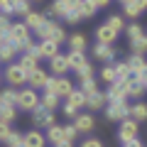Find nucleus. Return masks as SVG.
Here are the masks:
<instances>
[{"label": "nucleus", "instance_id": "f257e3e1", "mask_svg": "<svg viewBox=\"0 0 147 147\" xmlns=\"http://www.w3.org/2000/svg\"><path fill=\"white\" fill-rule=\"evenodd\" d=\"M37 37H39V42H57V44H64V39H69L66 32H64V25L59 20H47V25L42 30H37Z\"/></svg>", "mask_w": 147, "mask_h": 147}, {"label": "nucleus", "instance_id": "f03ea898", "mask_svg": "<svg viewBox=\"0 0 147 147\" xmlns=\"http://www.w3.org/2000/svg\"><path fill=\"white\" fill-rule=\"evenodd\" d=\"M32 37H30V27L25 25V20H20V22H12V27H10V32H7V42L10 44H15L17 47V52H25V44L30 42Z\"/></svg>", "mask_w": 147, "mask_h": 147}, {"label": "nucleus", "instance_id": "7ed1b4c3", "mask_svg": "<svg viewBox=\"0 0 147 147\" xmlns=\"http://www.w3.org/2000/svg\"><path fill=\"white\" fill-rule=\"evenodd\" d=\"M42 105V96L37 93L34 88H20V96H17V108L20 110H27V113H32L34 108H39Z\"/></svg>", "mask_w": 147, "mask_h": 147}, {"label": "nucleus", "instance_id": "20e7f679", "mask_svg": "<svg viewBox=\"0 0 147 147\" xmlns=\"http://www.w3.org/2000/svg\"><path fill=\"white\" fill-rule=\"evenodd\" d=\"M44 91L57 93L59 98H69V96L74 93V84L66 79V76H49V84H47V88H44Z\"/></svg>", "mask_w": 147, "mask_h": 147}, {"label": "nucleus", "instance_id": "39448f33", "mask_svg": "<svg viewBox=\"0 0 147 147\" xmlns=\"http://www.w3.org/2000/svg\"><path fill=\"white\" fill-rule=\"evenodd\" d=\"M27 79H30V74H27L20 64H10V66L5 69V81L10 84V88H20V86H25Z\"/></svg>", "mask_w": 147, "mask_h": 147}, {"label": "nucleus", "instance_id": "423d86ee", "mask_svg": "<svg viewBox=\"0 0 147 147\" xmlns=\"http://www.w3.org/2000/svg\"><path fill=\"white\" fill-rule=\"evenodd\" d=\"M105 118L110 123H123L125 118H130V103L123 100V103H108L105 105Z\"/></svg>", "mask_w": 147, "mask_h": 147}, {"label": "nucleus", "instance_id": "0eeeda50", "mask_svg": "<svg viewBox=\"0 0 147 147\" xmlns=\"http://www.w3.org/2000/svg\"><path fill=\"white\" fill-rule=\"evenodd\" d=\"M127 88H130V79L115 81L113 86H108V91H105L108 103H123V100H127Z\"/></svg>", "mask_w": 147, "mask_h": 147}, {"label": "nucleus", "instance_id": "6e6552de", "mask_svg": "<svg viewBox=\"0 0 147 147\" xmlns=\"http://www.w3.org/2000/svg\"><path fill=\"white\" fill-rule=\"evenodd\" d=\"M137 132H140V123H135L132 118H125V120L120 123V127H118V137H120L123 145L137 140Z\"/></svg>", "mask_w": 147, "mask_h": 147}, {"label": "nucleus", "instance_id": "1a4fd4ad", "mask_svg": "<svg viewBox=\"0 0 147 147\" xmlns=\"http://www.w3.org/2000/svg\"><path fill=\"white\" fill-rule=\"evenodd\" d=\"M32 123H34L37 127H47V130L52 125H57V123H54V113H52V110H47L44 105H39V108L32 110Z\"/></svg>", "mask_w": 147, "mask_h": 147}, {"label": "nucleus", "instance_id": "9d476101", "mask_svg": "<svg viewBox=\"0 0 147 147\" xmlns=\"http://www.w3.org/2000/svg\"><path fill=\"white\" fill-rule=\"evenodd\" d=\"M125 61H127V66H130V71H132V79H137V81H140L142 76L147 74V61H145V54H130V57H127Z\"/></svg>", "mask_w": 147, "mask_h": 147}, {"label": "nucleus", "instance_id": "9b49d317", "mask_svg": "<svg viewBox=\"0 0 147 147\" xmlns=\"http://www.w3.org/2000/svg\"><path fill=\"white\" fill-rule=\"evenodd\" d=\"M115 39H118V32L113 30L108 22H105V25H100L98 30H96V42H98V44H110V47H113V44H115Z\"/></svg>", "mask_w": 147, "mask_h": 147}, {"label": "nucleus", "instance_id": "f8f14e48", "mask_svg": "<svg viewBox=\"0 0 147 147\" xmlns=\"http://www.w3.org/2000/svg\"><path fill=\"white\" fill-rule=\"evenodd\" d=\"M93 57L98 59V61H103V64H113V61H115V47H110V44H98V42H96Z\"/></svg>", "mask_w": 147, "mask_h": 147}, {"label": "nucleus", "instance_id": "ddd939ff", "mask_svg": "<svg viewBox=\"0 0 147 147\" xmlns=\"http://www.w3.org/2000/svg\"><path fill=\"white\" fill-rule=\"evenodd\" d=\"M145 10H147V0H130V3H125V5H123V15L130 17V20L140 17Z\"/></svg>", "mask_w": 147, "mask_h": 147}, {"label": "nucleus", "instance_id": "4468645a", "mask_svg": "<svg viewBox=\"0 0 147 147\" xmlns=\"http://www.w3.org/2000/svg\"><path fill=\"white\" fill-rule=\"evenodd\" d=\"M69 57L66 54H57L54 59H49V71L54 74V76H64V74L69 71Z\"/></svg>", "mask_w": 147, "mask_h": 147}, {"label": "nucleus", "instance_id": "2eb2a0df", "mask_svg": "<svg viewBox=\"0 0 147 147\" xmlns=\"http://www.w3.org/2000/svg\"><path fill=\"white\" fill-rule=\"evenodd\" d=\"M66 57H69V66H71L76 74H79L81 69L91 66V61H88V57H86V52H69Z\"/></svg>", "mask_w": 147, "mask_h": 147}, {"label": "nucleus", "instance_id": "dca6fc26", "mask_svg": "<svg viewBox=\"0 0 147 147\" xmlns=\"http://www.w3.org/2000/svg\"><path fill=\"white\" fill-rule=\"evenodd\" d=\"M74 127L79 130V135L81 132H91L96 127V120H93V115H88V113H79V115L74 118Z\"/></svg>", "mask_w": 147, "mask_h": 147}, {"label": "nucleus", "instance_id": "f3484780", "mask_svg": "<svg viewBox=\"0 0 147 147\" xmlns=\"http://www.w3.org/2000/svg\"><path fill=\"white\" fill-rule=\"evenodd\" d=\"M27 84H30V88H47V84H49V74L44 71V69H37V71H32L30 74V79H27Z\"/></svg>", "mask_w": 147, "mask_h": 147}, {"label": "nucleus", "instance_id": "a211bd4d", "mask_svg": "<svg viewBox=\"0 0 147 147\" xmlns=\"http://www.w3.org/2000/svg\"><path fill=\"white\" fill-rule=\"evenodd\" d=\"M47 20H49L47 12H34V10H32L30 15L25 17V25L30 27V30H34V32H37V30H42V27L47 25Z\"/></svg>", "mask_w": 147, "mask_h": 147}, {"label": "nucleus", "instance_id": "6ab92c4d", "mask_svg": "<svg viewBox=\"0 0 147 147\" xmlns=\"http://www.w3.org/2000/svg\"><path fill=\"white\" fill-rule=\"evenodd\" d=\"M47 142H52L54 147L61 145V142H66V135H64V125H52L47 130Z\"/></svg>", "mask_w": 147, "mask_h": 147}, {"label": "nucleus", "instance_id": "aec40b11", "mask_svg": "<svg viewBox=\"0 0 147 147\" xmlns=\"http://www.w3.org/2000/svg\"><path fill=\"white\" fill-rule=\"evenodd\" d=\"M86 105H88L91 110H100L103 105H108V96L100 93V91H96V93H91L88 98H86Z\"/></svg>", "mask_w": 147, "mask_h": 147}, {"label": "nucleus", "instance_id": "412c9836", "mask_svg": "<svg viewBox=\"0 0 147 147\" xmlns=\"http://www.w3.org/2000/svg\"><path fill=\"white\" fill-rule=\"evenodd\" d=\"M130 118L135 123H145L147 120V103H142V100H137V103L130 105Z\"/></svg>", "mask_w": 147, "mask_h": 147}, {"label": "nucleus", "instance_id": "4be33fe9", "mask_svg": "<svg viewBox=\"0 0 147 147\" xmlns=\"http://www.w3.org/2000/svg\"><path fill=\"white\" fill-rule=\"evenodd\" d=\"M17 96H20V88H3L0 91V103L17 108Z\"/></svg>", "mask_w": 147, "mask_h": 147}, {"label": "nucleus", "instance_id": "5701e85b", "mask_svg": "<svg viewBox=\"0 0 147 147\" xmlns=\"http://www.w3.org/2000/svg\"><path fill=\"white\" fill-rule=\"evenodd\" d=\"M66 42H69V47H71V52H86V44H88V39H86V34L76 32V34L69 37Z\"/></svg>", "mask_w": 147, "mask_h": 147}, {"label": "nucleus", "instance_id": "b1692460", "mask_svg": "<svg viewBox=\"0 0 147 147\" xmlns=\"http://www.w3.org/2000/svg\"><path fill=\"white\" fill-rule=\"evenodd\" d=\"M44 140H47V137H44L39 130L25 132V147H44Z\"/></svg>", "mask_w": 147, "mask_h": 147}, {"label": "nucleus", "instance_id": "393cba45", "mask_svg": "<svg viewBox=\"0 0 147 147\" xmlns=\"http://www.w3.org/2000/svg\"><path fill=\"white\" fill-rule=\"evenodd\" d=\"M17 64H20L27 74H32V71H37V69H39V59L32 57V54H20V61H17Z\"/></svg>", "mask_w": 147, "mask_h": 147}, {"label": "nucleus", "instance_id": "a878e982", "mask_svg": "<svg viewBox=\"0 0 147 147\" xmlns=\"http://www.w3.org/2000/svg\"><path fill=\"white\" fill-rule=\"evenodd\" d=\"M145 91H147V88H145V84H142V81H137V79H130V88H127V98H135V100H140Z\"/></svg>", "mask_w": 147, "mask_h": 147}, {"label": "nucleus", "instance_id": "bb28decb", "mask_svg": "<svg viewBox=\"0 0 147 147\" xmlns=\"http://www.w3.org/2000/svg\"><path fill=\"white\" fill-rule=\"evenodd\" d=\"M39 49H42V59H54L59 54V44L57 42H39Z\"/></svg>", "mask_w": 147, "mask_h": 147}, {"label": "nucleus", "instance_id": "cd10ccee", "mask_svg": "<svg viewBox=\"0 0 147 147\" xmlns=\"http://www.w3.org/2000/svg\"><path fill=\"white\" fill-rule=\"evenodd\" d=\"M86 98H88V96H86L81 88H74V93L66 98V103L74 105V108H84V105H86Z\"/></svg>", "mask_w": 147, "mask_h": 147}, {"label": "nucleus", "instance_id": "c85d7f7f", "mask_svg": "<svg viewBox=\"0 0 147 147\" xmlns=\"http://www.w3.org/2000/svg\"><path fill=\"white\" fill-rule=\"evenodd\" d=\"M113 69H115V76H118V81L132 79V71H130V66H127V61H113Z\"/></svg>", "mask_w": 147, "mask_h": 147}, {"label": "nucleus", "instance_id": "c756f323", "mask_svg": "<svg viewBox=\"0 0 147 147\" xmlns=\"http://www.w3.org/2000/svg\"><path fill=\"white\" fill-rule=\"evenodd\" d=\"M15 54H17V47L15 44H10V42H5V44H0V61H12L15 59Z\"/></svg>", "mask_w": 147, "mask_h": 147}, {"label": "nucleus", "instance_id": "7c9ffc66", "mask_svg": "<svg viewBox=\"0 0 147 147\" xmlns=\"http://www.w3.org/2000/svg\"><path fill=\"white\" fill-rule=\"evenodd\" d=\"M100 81H103V84H108V86H113L118 81V76H115V69H113V64H108V66H103L100 69Z\"/></svg>", "mask_w": 147, "mask_h": 147}, {"label": "nucleus", "instance_id": "2f4dec72", "mask_svg": "<svg viewBox=\"0 0 147 147\" xmlns=\"http://www.w3.org/2000/svg\"><path fill=\"white\" fill-rule=\"evenodd\" d=\"M59 100H61V98H59L57 93H49V91H44V96H42V105L47 110H52V113L59 108Z\"/></svg>", "mask_w": 147, "mask_h": 147}, {"label": "nucleus", "instance_id": "473e14b6", "mask_svg": "<svg viewBox=\"0 0 147 147\" xmlns=\"http://www.w3.org/2000/svg\"><path fill=\"white\" fill-rule=\"evenodd\" d=\"M130 47H132V54H145L147 52V32L142 37H137V39H132Z\"/></svg>", "mask_w": 147, "mask_h": 147}, {"label": "nucleus", "instance_id": "72a5a7b5", "mask_svg": "<svg viewBox=\"0 0 147 147\" xmlns=\"http://www.w3.org/2000/svg\"><path fill=\"white\" fill-rule=\"evenodd\" d=\"M5 145H7V147H25V135H22V132H17V130H12Z\"/></svg>", "mask_w": 147, "mask_h": 147}, {"label": "nucleus", "instance_id": "f704fd0d", "mask_svg": "<svg viewBox=\"0 0 147 147\" xmlns=\"http://www.w3.org/2000/svg\"><path fill=\"white\" fill-rule=\"evenodd\" d=\"M79 12H81V17H84V20H88V17L96 15V5L91 3V0H84V3H81V7H79Z\"/></svg>", "mask_w": 147, "mask_h": 147}, {"label": "nucleus", "instance_id": "c9c22d12", "mask_svg": "<svg viewBox=\"0 0 147 147\" xmlns=\"http://www.w3.org/2000/svg\"><path fill=\"white\" fill-rule=\"evenodd\" d=\"M108 25L113 27V30H115L118 34H120V32L127 27V25H125V20H123V15H110V17H108Z\"/></svg>", "mask_w": 147, "mask_h": 147}, {"label": "nucleus", "instance_id": "e433bc0d", "mask_svg": "<svg viewBox=\"0 0 147 147\" xmlns=\"http://www.w3.org/2000/svg\"><path fill=\"white\" fill-rule=\"evenodd\" d=\"M125 32H127V39H137V37H142L145 34V30H142V25H137V22H132V25H127L125 27Z\"/></svg>", "mask_w": 147, "mask_h": 147}, {"label": "nucleus", "instance_id": "4c0bfd02", "mask_svg": "<svg viewBox=\"0 0 147 147\" xmlns=\"http://www.w3.org/2000/svg\"><path fill=\"white\" fill-rule=\"evenodd\" d=\"M17 115V108H12V105H3L0 108V120H5V123H12Z\"/></svg>", "mask_w": 147, "mask_h": 147}, {"label": "nucleus", "instance_id": "58836bf2", "mask_svg": "<svg viewBox=\"0 0 147 147\" xmlns=\"http://www.w3.org/2000/svg\"><path fill=\"white\" fill-rule=\"evenodd\" d=\"M32 12V5H30V0H22V3H15V15H20L22 20H25L27 15Z\"/></svg>", "mask_w": 147, "mask_h": 147}, {"label": "nucleus", "instance_id": "ea45409f", "mask_svg": "<svg viewBox=\"0 0 147 147\" xmlns=\"http://www.w3.org/2000/svg\"><path fill=\"white\" fill-rule=\"evenodd\" d=\"M22 54H32V57L42 59V49H39V42H32V39H30V42L25 44V52H22Z\"/></svg>", "mask_w": 147, "mask_h": 147}, {"label": "nucleus", "instance_id": "a19ab883", "mask_svg": "<svg viewBox=\"0 0 147 147\" xmlns=\"http://www.w3.org/2000/svg\"><path fill=\"white\" fill-rule=\"evenodd\" d=\"M79 84H81V91H84L86 96H91V93H96V91H98V88H96V79H88V81H79Z\"/></svg>", "mask_w": 147, "mask_h": 147}, {"label": "nucleus", "instance_id": "79ce46f5", "mask_svg": "<svg viewBox=\"0 0 147 147\" xmlns=\"http://www.w3.org/2000/svg\"><path fill=\"white\" fill-rule=\"evenodd\" d=\"M10 27H12V22H10V15L0 12V32H3V34H7V32H10Z\"/></svg>", "mask_w": 147, "mask_h": 147}, {"label": "nucleus", "instance_id": "37998d69", "mask_svg": "<svg viewBox=\"0 0 147 147\" xmlns=\"http://www.w3.org/2000/svg\"><path fill=\"white\" fill-rule=\"evenodd\" d=\"M64 135H66V142H74L76 137H79V130L74 127V123L71 125H64Z\"/></svg>", "mask_w": 147, "mask_h": 147}, {"label": "nucleus", "instance_id": "c03bdc74", "mask_svg": "<svg viewBox=\"0 0 147 147\" xmlns=\"http://www.w3.org/2000/svg\"><path fill=\"white\" fill-rule=\"evenodd\" d=\"M10 123H5V120H0V142H7V137H10Z\"/></svg>", "mask_w": 147, "mask_h": 147}, {"label": "nucleus", "instance_id": "a18cd8bd", "mask_svg": "<svg viewBox=\"0 0 147 147\" xmlns=\"http://www.w3.org/2000/svg\"><path fill=\"white\" fill-rule=\"evenodd\" d=\"M0 12H5V15H15V0H3Z\"/></svg>", "mask_w": 147, "mask_h": 147}, {"label": "nucleus", "instance_id": "49530a36", "mask_svg": "<svg viewBox=\"0 0 147 147\" xmlns=\"http://www.w3.org/2000/svg\"><path fill=\"white\" fill-rule=\"evenodd\" d=\"M88 79H93V66H86L79 71V81H88Z\"/></svg>", "mask_w": 147, "mask_h": 147}, {"label": "nucleus", "instance_id": "de8ad7c7", "mask_svg": "<svg viewBox=\"0 0 147 147\" xmlns=\"http://www.w3.org/2000/svg\"><path fill=\"white\" fill-rule=\"evenodd\" d=\"M81 147H103V140H98V137H88V140L81 142Z\"/></svg>", "mask_w": 147, "mask_h": 147}, {"label": "nucleus", "instance_id": "09e8293b", "mask_svg": "<svg viewBox=\"0 0 147 147\" xmlns=\"http://www.w3.org/2000/svg\"><path fill=\"white\" fill-rule=\"evenodd\" d=\"M64 115H66V118H71V120H74V118L79 115V108H74V105L64 103Z\"/></svg>", "mask_w": 147, "mask_h": 147}, {"label": "nucleus", "instance_id": "8fccbe9b", "mask_svg": "<svg viewBox=\"0 0 147 147\" xmlns=\"http://www.w3.org/2000/svg\"><path fill=\"white\" fill-rule=\"evenodd\" d=\"M84 17H81V12H71V15L64 17V22H69V25H76V22H81Z\"/></svg>", "mask_w": 147, "mask_h": 147}, {"label": "nucleus", "instance_id": "3c124183", "mask_svg": "<svg viewBox=\"0 0 147 147\" xmlns=\"http://www.w3.org/2000/svg\"><path fill=\"white\" fill-rule=\"evenodd\" d=\"M91 3L96 5V10H100V7H108V5H110V0H91Z\"/></svg>", "mask_w": 147, "mask_h": 147}, {"label": "nucleus", "instance_id": "603ef678", "mask_svg": "<svg viewBox=\"0 0 147 147\" xmlns=\"http://www.w3.org/2000/svg\"><path fill=\"white\" fill-rule=\"evenodd\" d=\"M123 147H145V145H142L140 140H132V142H125V145H123Z\"/></svg>", "mask_w": 147, "mask_h": 147}, {"label": "nucleus", "instance_id": "864d4df0", "mask_svg": "<svg viewBox=\"0 0 147 147\" xmlns=\"http://www.w3.org/2000/svg\"><path fill=\"white\" fill-rule=\"evenodd\" d=\"M7 42V34H3V32H0V44H5Z\"/></svg>", "mask_w": 147, "mask_h": 147}, {"label": "nucleus", "instance_id": "5fc2aeb1", "mask_svg": "<svg viewBox=\"0 0 147 147\" xmlns=\"http://www.w3.org/2000/svg\"><path fill=\"white\" fill-rule=\"evenodd\" d=\"M57 147H74L71 142H61V145H57Z\"/></svg>", "mask_w": 147, "mask_h": 147}, {"label": "nucleus", "instance_id": "6e6d98bb", "mask_svg": "<svg viewBox=\"0 0 147 147\" xmlns=\"http://www.w3.org/2000/svg\"><path fill=\"white\" fill-rule=\"evenodd\" d=\"M140 81H142V84H145V88H147V74H145V76H142Z\"/></svg>", "mask_w": 147, "mask_h": 147}, {"label": "nucleus", "instance_id": "4d7b16f0", "mask_svg": "<svg viewBox=\"0 0 147 147\" xmlns=\"http://www.w3.org/2000/svg\"><path fill=\"white\" fill-rule=\"evenodd\" d=\"M125 3H130V0H120V5H125Z\"/></svg>", "mask_w": 147, "mask_h": 147}, {"label": "nucleus", "instance_id": "13d9d810", "mask_svg": "<svg viewBox=\"0 0 147 147\" xmlns=\"http://www.w3.org/2000/svg\"><path fill=\"white\" fill-rule=\"evenodd\" d=\"M15 3H22V0H15Z\"/></svg>", "mask_w": 147, "mask_h": 147}, {"label": "nucleus", "instance_id": "bf43d9fd", "mask_svg": "<svg viewBox=\"0 0 147 147\" xmlns=\"http://www.w3.org/2000/svg\"><path fill=\"white\" fill-rule=\"evenodd\" d=\"M0 5H3V0H0Z\"/></svg>", "mask_w": 147, "mask_h": 147}, {"label": "nucleus", "instance_id": "052dcab7", "mask_svg": "<svg viewBox=\"0 0 147 147\" xmlns=\"http://www.w3.org/2000/svg\"><path fill=\"white\" fill-rule=\"evenodd\" d=\"M0 108H3V103H0Z\"/></svg>", "mask_w": 147, "mask_h": 147}, {"label": "nucleus", "instance_id": "680f3d73", "mask_svg": "<svg viewBox=\"0 0 147 147\" xmlns=\"http://www.w3.org/2000/svg\"><path fill=\"white\" fill-rule=\"evenodd\" d=\"M37 3H39V0H37Z\"/></svg>", "mask_w": 147, "mask_h": 147}, {"label": "nucleus", "instance_id": "e2e57ef3", "mask_svg": "<svg viewBox=\"0 0 147 147\" xmlns=\"http://www.w3.org/2000/svg\"><path fill=\"white\" fill-rule=\"evenodd\" d=\"M0 79H3V76H0Z\"/></svg>", "mask_w": 147, "mask_h": 147}]
</instances>
